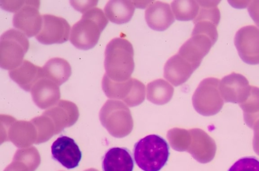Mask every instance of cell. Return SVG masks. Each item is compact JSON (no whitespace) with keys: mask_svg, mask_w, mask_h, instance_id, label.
Masks as SVG:
<instances>
[{"mask_svg":"<svg viewBox=\"0 0 259 171\" xmlns=\"http://www.w3.org/2000/svg\"><path fill=\"white\" fill-rule=\"evenodd\" d=\"M167 137L171 147L176 151L187 152L190 133L184 129L174 128L168 131Z\"/></svg>","mask_w":259,"mask_h":171,"instance_id":"cell-28","label":"cell"},{"mask_svg":"<svg viewBox=\"0 0 259 171\" xmlns=\"http://www.w3.org/2000/svg\"><path fill=\"white\" fill-rule=\"evenodd\" d=\"M108 24V20L101 9H90L73 25L69 40L77 49H92L98 43L102 32Z\"/></svg>","mask_w":259,"mask_h":171,"instance_id":"cell-2","label":"cell"},{"mask_svg":"<svg viewBox=\"0 0 259 171\" xmlns=\"http://www.w3.org/2000/svg\"><path fill=\"white\" fill-rule=\"evenodd\" d=\"M42 69L45 78L52 80L59 87L68 81L72 73L69 62L59 57L49 60Z\"/></svg>","mask_w":259,"mask_h":171,"instance_id":"cell-23","label":"cell"},{"mask_svg":"<svg viewBox=\"0 0 259 171\" xmlns=\"http://www.w3.org/2000/svg\"><path fill=\"white\" fill-rule=\"evenodd\" d=\"M134 6L138 8H145L147 6H149L152 2H136L133 1Z\"/></svg>","mask_w":259,"mask_h":171,"instance_id":"cell-37","label":"cell"},{"mask_svg":"<svg viewBox=\"0 0 259 171\" xmlns=\"http://www.w3.org/2000/svg\"><path fill=\"white\" fill-rule=\"evenodd\" d=\"M40 4L39 1H25L24 6L13 17L14 27L29 38L38 35L42 27Z\"/></svg>","mask_w":259,"mask_h":171,"instance_id":"cell-9","label":"cell"},{"mask_svg":"<svg viewBox=\"0 0 259 171\" xmlns=\"http://www.w3.org/2000/svg\"><path fill=\"white\" fill-rule=\"evenodd\" d=\"M29 48V41L22 32L11 29L2 34L0 39V66L2 69L13 70L24 62Z\"/></svg>","mask_w":259,"mask_h":171,"instance_id":"cell-5","label":"cell"},{"mask_svg":"<svg viewBox=\"0 0 259 171\" xmlns=\"http://www.w3.org/2000/svg\"><path fill=\"white\" fill-rule=\"evenodd\" d=\"M251 1H228V3L231 4L233 8H245L248 7Z\"/></svg>","mask_w":259,"mask_h":171,"instance_id":"cell-36","label":"cell"},{"mask_svg":"<svg viewBox=\"0 0 259 171\" xmlns=\"http://www.w3.org/2000/svg\"><path fill=\"white\" fill-rule=\"evenodd\" d=\"M239 106L243 111L247 126L253 129L255 122L259 120V88L251 86L249 96Z\"/></svg>","mask_w":259,"mask_h":171,"instance_id":"cell-25","label":"cell"},{"mask_svg":"<svg viewBox=\"0 0 259 171\" xmlns=\"http://www.w3.org/2000/svg\"><path fill=\"white\" fill-rule=\"evenodd\" d=\"M175 89L166 80L159 79L150 82L147 86V99L156 105H164L172 99Z\"/></svg>","mask_w":259,"mask_h":171,"instance_id":"cell-24","label":"cell"},{"mask_svg":"<svg viewBox=\"0 0 259 171\" xmlns=\"http://www.w3.org/2000/svg\"><path fill=\"white\" fill-rule=\"evenodd\" d=\"M84 171H99V170L96 169V168H89V169H87Z\"/></svg>","mask_w":259,"mask_h":171,"instance_id":"cell-38","label":"cell"},{"mask_svg":"<svg viewBox=\"0 0 259 171\" xmlns=\"http://www.w3.org/2000/svg\"><path fill=\"white\" fill-rule=\"evenodd\" d=\"M31 121L35 126L38 133V139L35 144L48 142L53 136L56 135L55 124L47 115L42 114L41 116L34 117Z\"/></svg>","mask_w":259,"mask_h":171,"instance_id":"cell-27","label":"cell"},{"mask_svg":"<svg viewBox=\"0 0 259 171\" xmlns=\"http://www.w3.org/2000/svg\"><path fill=\"white\" fill-rule=\"evenodd\" d=\"M9 77L25 91L31 92L32 87L45 78L43 69L25 60L17 68L9 71Z\"/></svg>","mask_w":259,"mask_h":171,"instance_id":"cell-20","label":"cell"},{"mask_svg":"<svg viewBox=\"0 0 259 171\" xmlns=\"http://www.w3.org/2000/svg\"><path fill=\"white\" fill-rule=\"evenodd\" d=\"M102 166L103 171H133L134 163L128 149L113 147L106 152Z\"/></svg>","mask_w":259,"mask_h":171,"instance_id":"cell-21","label":"cell"},{"mask_svg":"<svg viewBox=\"0 0 259 171\" xmlns=\"http://www.w3.org/2000/svg\"><path fill=\"white\" fill-rule=\"evenodd\" d=\"M169 146L161 136L152 135L141 139L134 148V158L143 171H159L167 163Z\"/></svg>","mask_w":259,"mask_h":171,"instance_id":"cell-3","label":"cell"},{"mask_svg":"<svg viewBox=\"0 0 259 171\" xmlns=\"http://www.w3.org/2000/svg\"><path fill=\"white\" fill-rule=\"evenodd\" d=\"M214 45L213 41L206 34H192L178 53L197 69Z\"/></svg>","mask_w":259,"mask_h":171,"instance_id":"cell-14","label":"cell"},{"mask_svg":"<svg viewBox=\"0 0 259 171\" xmlns=\"http://www.w3.org/2000/svg\"><path fill=\"white\" fill-rule=\"evenodd\" d=\"M235 45L240 59L247 64H259V29L254 25L243 27L235 36Z\"/></svg>","mask_w":259,"mask_h":171,"instance_id":"cell-10","label":"cell"},{"mask_svg":"<svg viewBox=\"0 0 259 171\" xmlns=\"http://www.w3.org/2000/svg\"><path fill=\"white\" fill-rule=\"evenodd\" d=\"M221 80L218 78H205L200 83L194 92L193 105L199 114L212 116L220 112L224 105V99L220 92Z\"/></svg>","mask_w":259,"mask_h":171,"instance_id":"cell-7","label":"cell"},{"mask_svg":"<svg viewBox=\"0 0 259 171\" xmlns=\"http://www.w3.org/2000/svg\"><path fill=\"white\" fill-rule=\"evenodd\" d=\"M146 22L150 29L164 31L175 22V18L169 4L152 2L145 11Z\"/></svg>","mask_w":259,"mask_h":171,"instance_id":"cell-17","label":"cell"},{"mask_svg":"<svg viewBox=\"0 0 259 171\" xmlns=\"http://www.w3.org/2000/svg\"><path fill=\"white\" fill-rule=\"evenodd\" d=\"M196 68L178 53L171 57L164 66V78L174 87L184 84Z\"/></svg>","mask_w":259,"mask_h":171,"instance_id":"cell-19","label":"cell"},{"mask_svg":"<svg viewBox=\"0 0 259 171\" xmlns=\"http://www.w3.org/2000/svg\"><path fill=\"white\" fill-rule=\"evenodd\" d=\"M194 26L192 34L203 33L209 36L215 44L218 40L219 34L217 31V25L209 21H198L194 22Z\"/></svg>","mask_w":259,"mask_h":171,"instance_id":"cell-30","label":"cell"},{"mask_svg":"<svg viewBox=\"0 0 259 171\" xmlns=\"http://www.w3.org/2000/svg\"><path fill=\"white\" fill-rule=\"evenodd\" d=\"M25 1H1L0 4L2 9L11 13H17L23 6Z\"/></svg>","mask_w":259,"mask_h":171,"instance_id":"cell-33","label":"cell"},{"mask_svg":"<svg viewBox=\"0 0 259 171\" xmlns=\"http://www.w3.org/2000/svg\"><path fill=\"white\" fill-rule=\"evenodd\" d=\"M38 133L32 122L18 121L15 117L1 115V143L11 142L16 147L24 149L36 143Z\"/></svg>","mask_w":259,"mask_h":171,"instance_id":"cell-8","label":"cell"},{"mask_svg":"<svg viewBox=\"0 0 259 171\" xmlns=\"http://www.w3.org/2000/svg\"><path fill=\"white\" fill-rule=\"evenodd\" d=\"M70 4L74 8L80 13H84L98 4V1H71Z\"/></svg>","mask_w":259,"mask_h":171,"instance_id":"cell-32","label":"cell"},{"mask_svg":"<svg viewBox=\"0 0 259 171\" xmlns=\"http://www.w3.org/2000/svg\"><path fill=\"white\" fill-rule=\"evenodd\" d=\"M171 8L176 19L184 22L195 19L200 11V6L194 0L173 1Z\"/></svg>","mask_w":259,"mask_h":171,"instance_id":"cell-26","label":"cell"},{"mask_svg":"<svg viewBox=\"0 0 259 171\" xmlns=\"http://www.w3.org/2000/svg\"><path fill=\"white\" fill-rule=\"evenodd\" d=\"M228 171H259V159L254 156L244 157L233 164Z\"/></svg>","mask_w":259,"mask_h":171,"instance_id":"cell-31","label":"cell"},{"mask_svg":"<svg viewBox=\"0 0 259 171\" xmlns=\"http://www.w3.org/2000/svg\"><path fill=\"white\" fill-rule=\"evenodd\" d=\"M32 100L40 109H49L56 105L61 99L59 86L48 78H42L32 87Z\"/></svg>","mask_w":259,"mask_h":171,"instance_id":"cell-18","label":"cell"},{"mask_svg":"<svg viewBox=\"0 0 259 171\" xmlns=\"http://www.w3.org/2000/svg\"><path fill=\"white\" fill-rule=\"evenodd\" d=\"M99 119L113 137L122 138L132 133L134 121L131 110L121 101L110 99L104 104L99 112Z\"/></svg>","mask_w":259,"mask_h":171,"instance_id":"cell-4","label":"cell"},{"mask_svg":"<svg viewBox=\"0 0 259 171\" xmlns=\"http://www.w3.org/2000/svg\"><path fill=\"white\" fill-rule=\"evenodd\" d=\"M102 88L107 98L122 100L130 107L141 105L145 99V86L135 78L116 82L108 78L105 73L102 80Z\"/></svg>","mask_w":259,"mask_h":171,"instance_id":"cell-6","label":"cell"},{"mask_svg":"<svg viewBox=\"0 0 259 171\" xmlns=\"http://www.w3.org/2000/svg\"><path fill=\"white\" fill-rule=\"evenodd\" d=\"M219 89L226 103L240 105L249 96L251 86L244 75L232 73L223 78L220 82Z\"/></svg>","mask_w":259,"mask_h":171,"instance_id":"cell-13","label":"cell"},{"mask_svg":"<svg viewBox=\"0 0 259 171\" xmlns=\"http://www.w3.org/2000/svg\"><path fill=\"white\" fill-rule=\"evenodd\" d=\"M189 133L190 138L187 152L199 163L210 162L217 153L215 141L202 129H190Z\"/></svg>","mask_w":259,"mask_h":171,"instance_id":"cell-12","label":"cell"},{"mask_svg":"<svg viewBox=\"0 0 259 171\" xmlns=\"http://www.w3.org/2000/svg\"><path fill=\"white\" fill-rule=\"evenodd\" d=\"M254 136L253 147L254 151L259 156V120L255 122L253 126Z\"/></svg>","mask_w":259,"mask_h":171,"instance_id":"cell-35","label":"cell"},{"mask_svg":"<svg viewBox=\"0 0 259 171\" xmlns=\"http://www.w3.org/2000/svg\"><path fill=\"white\" fill-rule=\"evenodd\" d=\"M43 24L36 40L45 45L63 44L70 38L71 27L64 18L52 15H42Z\"/></svg>","mask_w":259,"mask_h":171,"instance_id":"cell-11","label":"cell"},{"mask_svg":"<svg viewBox=\"0 0 259 171\" xmlns=\"http://www.w3.org/2000/svg\"><path fill=\"white\" fill-rule=\"evenodd\" d=\"M247 11L255 24L259 27V1H251L247 7Z\"/></svg>","mask_w":259,"mask_h":171,"instance_id":"cell-34","label":"cell"},{"mask_svg":"<svg viewBox=\"0 0 259 171\" xmlns=\"http://www.w3.org/2000/svg\"><path fill=\"white\" fill-rule=\"evenodd\" d=\"M38 167L31 156L18 150L13 157L12 163L9 164L4 171H35Z\"/></svg>","mask_w":259,"mask_h":171,"instance_id":"cell-29","label":"cell"},{"mask_svg":"<svg viewBox=\"0 0 259 171\" xmlns=\"http://www.w3.org/2000/svg\"><path fill=\"white\" fill-rule=\"evenodd\" d=\"M43 114L52 119L56 129V135H58L64 129L76 123L79 117V110L77 106L71 101L60 100Z\"/></svg>","mask_w":259,"mask_h":171,"instance_id":"cell-16","label":"cell"},{"mask_svg":"<svg viewBox=\"0 0 259 171\" xmlns=\"http://www.w3.org/2000/svg\"><path fill=\"white\" fill-rule=\"evenodd\" d=\"M133 46L123 38H115L106 46V75L113 81L122 82L131 78L135 68Z\"/></svg>","mask_w":259,"mask_h":171,"instance_id":"cell-1","label":"cell"},{"mask_svg":"<svg viewBox=\"0 0 259 171\" xmlns=\"http://www.w3.org/2000/svg\"><path fill=\"white\" fill-rule=\"evenodd\" d=\"M52 158L68 169L77 167L82 159V152L73 139L62 136L52 145Z\"/></svg>","mask_w":259,"mask_h":171,"instance_id":"cell-15","label":"cell"},{"mask_svg":"<svg viewBox=\"0 0 259 171\" xmlns=\"http://www.w3.org/2000/svg\"><path fill=\"white\" fill-rule=\"evenodd\" d=\"M135 8L133 1L112 0L107 2L104 11L106 18L111 22L124 24L131 20L135 12Z\"/></svg>","mask_w":259,"mask_h":171,"instance_id":"cell-22","label":"cell"}]
</instances>
